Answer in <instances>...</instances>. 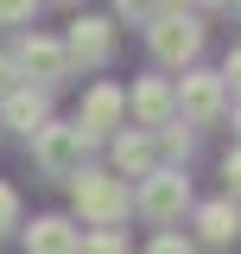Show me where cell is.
<instances>
[{"label":"cell","instance_id":"1","mask_svg":"<svg viewBox=\"0 0 241 254\" xmlns=\"http://www.w3.org/2000/svg\"><path fill=\"white\" fill-rule=\"evenodd\" d=\"M70 197H76V216L95 222V229H115V222H127V210H133V190L120 185L115 172H76L70 178Z\"/></svg>","mask_w":241,"mask_h":254},{"label":"cell","instance_id":"2","mask_svg":"<svg viewBox=\"0 0 241 254\" xmlns=\"http://www.w3.org/2000/svg\"><path fill=\"white\" fill-rule=\"evenodd\" d=\"M133 210L152 222V229H172V222L190 210V178H184V165H152L140 190H133Z\"/></svg>","mask_w":241,"mask_h":254},{"label":"cell","instance_id":"3","mask_svg":"<svg viewBox=\"0 0 241 254\" xmlns=\"http://www.w3.org/2000/svg\"><path fill=\"white\" fill-rule=\"evenodd\" d=\"M83 153H89V140H83L76 121H45L32 133V159H38L51 178H76V172H83Z\"/></svg>","mask_w":241,"mask_h":254},{"label":"cell","instance_id":"4","mask_svg":"<svg viewBox=\"0 0 241 254\" xmlns=\"http://www.w3.org/2000/svg\"><path fill=\"white\" fill-rule=\"evenodd\" d=\"M13 64H19V76H26L32 89H45V95L70 76V51H63V38H45V32H26V38L13 45Z\"/></svg>","mask_w":241,"mask_h":254},{"label":"cell","instance_id":"5","mask_svg":"<svg viewBox=\"0 0 241 254\" xmlns=\"http://www.w3.org/2000/svg\"><path fill=\"white\" fill-rule=\"evenodd\" d=\"M146 45H152V58H159V64L190 70V64H197V51H203V19L178 6V13H165L159 26H146Z\"/></svg>","mask_w":241,"mask_h":254},{"label":"cell","instance_id":"6","mask_svg":"<svg viewBox=\"0 0 241 254\" xmlns=\"http://www.w3.org/2000/svg\"><path fill=\"white\" fill-rule=\"evenodd\" d=\"M172 95H178V121L184 127H216L222 121V102H229V89H222L216 70H184V83Z\"/></svg>","mask_w":241,"mask_h":254},{"label":"cell","instance_id":"7","mask_svg":"<svg viewBox=\"0 0 241 254\" xmlns=\"http://www.w3.org/2000/svg\"><path fill=\"white\" fill-rule=\"evenodd\" d=\"M120 115H127V89L120 83H95L83 95V108H76V127H83V140H115Z\"/></svg>","mask_w":241,"mask_h":254},{"label":"cell","instance_id":"8","mask_svg":"<svg viewBox=\"0 0 241 254\" xmlns=\"http://www.w3.org/2000/svg\"><path fill=\"white\" fill-rule=\"evenodd\" d=\"M63 51H70V64H108L115 58V19L83 13V19L70 26V38H63Z\"/></svg>","mask_w":241,"mask_h":254},{"label":"cell","instance_id":"9","mask_svg":"<svg viewBox=\"0 0 241 254\" xmlns=\"http://www.w3.org/2000/svg\"><path fill=\"white\" fill-rule=\"evenodd\" d=\"M127 102H133V121H140V127H172V121H178V95H172L165 76H140Z\"/></svg>","mask_w":241,"mask_h":254},{"label":"cell","instance_id":"10","mask_svg":"<svg viewBox=\"0 0 241 254\" xmlns=\"http://www.w3.org/2000/svg\"><path fill=\"white\" fill-rule=\"evenodd\" d=\"M0 121H6V127H19V133L32 140L38 127L51 121V95H45V89H32V83H19V89L0 102Z\"/></svg>","mask_w":241,"mask_h":254},{"label":"cell","instance_id":"11","mask_svg":"<svg viewBox=\"0 0 241 254\" xmlns=\"http://www.w3.org/2000/svg\"><path fill=\"white\" fill-rule=\"evenodd\" d=\"M197 235L210 242V248H229L241 235V203L235 197H210V203H197Z\"/></svg>","mask_w":241,"mask_h":254},{"label":"cell","instance_id":"12","mask_svg":"<svg viewBox=\"0 0 241 254\" xmlns=\"http://www.w3.org/2000/svg\"><path fill=\"white\" fill-rule=\"evenodd\" d=\"M83 248V229L70 216H38L26 229V254H76Z\"/></svg>","mask_w":241,"mask_h":254},{"label":"cell","instance_id":"13","mask_svg":"<svg viewBox=\"0 0 241 254\" xmlns=\"http://www.w3.org/2000/svg\"><path fill=\"white\" fill-rule=\"evenodd\" d=\"M152 165H159V140L152 133H115V178H146Z\"/></svg>","mask_w":241,"mask_h":254},{"label":"cell","instance_id":"14","mask_svg":"<svg viewBox=\"0 0 241 254\" xmlns=\"http://www.w3.org/2000/svg\"><path fill=\"white\" fill-rule=\"evenodd\" d=\"M184 0H115V13L120 19H133V26H159L165 13H178Z\"/></svg>","mask_w":241,"mask_h":254},{"label":"cell","instance_id":"15","mask_svg":"<svg viewBox=\"0 0 241 254\" xmlns=\"http://www.w3.org/2000/svg\"><path fill=\"white\" fill-rule=\"evenodd\" d=\"M146 254H197V242H190L184 229H159V235L146 242Z\"/></svg>","mask_w":241,"mask_h":254},{"label":"cell","instance_id":"16","mask_svg":"<svg viewBox=\"0 0 241 254\" xmlns=\"http://www.w3.org/2000/svg\"><path fill=\"white\" fill-rule=\"evenodd\" d=\"M76 254H127V242H120V229H89Z\"/></svg>","mask_w":241,"mask_h":254},{"label":"cell","instance_id":"17","mask_svg":"<svg viewBox=\"0 0 241 254\" xmlns=\"http://www.w3.org/2000/svg\"><path fill=\"white\" fill-rule=\"evenodd\" d=\"M159 146H165V153H172V159H190V146H197V133H190V127H184V121H172V127H165V133H159Z\"/></svg>","mask_w":241,"mask_h":254},{"label":"cell","instance_id":"18","mask_svg":"<svg viewBox=\"0 0 241 254\" xmlns=\"http://www.w3.org/2000/svg\"><path fill=\"white\" fill-rule=\"evenodd\" d=\"M38 0H0V26H32Z\"/></svg>","mask_w":241,"mask_h":254},{"label":"cell","instance_id":"19","mask_svg":"<svg viewBox=\"0 0 241 254\" xmlns=\"http://www.w3.org/2000/svg\"><path fill=\"white\" fill-rule=\"evenodd\" d=\"M19 229V197H13V185H0V235H13Z\"/></svg>","mask_w":241,"mask_h":254},{"label":"cell","instance_id":"20","mask_svg":"<svg viewBox=\"0 0 241 254\" xmlns=\"http://www.w3.org/2000/svg\"><path fill=\"white\" fill-rule=\"evenodd\" d=\"M19 83H26V76H19V64H13V51H0V102H6V95L19 89Z\"/></svg>","mask_w":241,"mask_h":254},{"label":"cell","instance_id":"21","mask_svg":"<svg viewBox=\"0 0 241 254\" xmlns=\"http://www.w3.org/2000/svg\"><path fill=\"white\" fill-rule=\"evenodd\" d=\"M216 76H222V89H235V95H241V45H235V51H229V64H222Z\"/></svg>","mask_w":241,"mask_h":254},{"label":"cell","instance_id":"22","mask_svg":"<svg viewBox=\"0 0 241 254\" xmlns=\"http://www.w3.org/2000/svg\"><path fill=\"white\" fill-rule=\"evenodd\" d=\"M222 178H229V197H241V146L222 159Z\"/></svg>","mask_w":241,"mask_h":254},{"label":"cell","instance_id":"23","mask_svg":"<svg viewBox=\"0 0 241 254\" xmlns=\"http://www.w3.org/2000/svg\"><path fill=\"white\" fill-rule=\"evenodd\" d=\"M235 133H241V108H235ZM235 146H241V140H235Z\"/></svg>","mask_w":241,"mask_h":254},{"label":"cell","instance_id":"24","mask_svg":"<svg viewBox=\"0 0 241 254\" xmlns=\"http://www.w3.org/2000/svg\"><path fill=\"white\" fill-rule=\"evenodd\" d=\"M197 6H222V0H197Z\"/></svg>","mask_w":241,"mask_h":254}]
</instances>
